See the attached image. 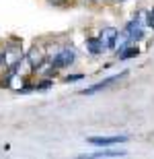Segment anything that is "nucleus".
I'll list each match as a JSON object with an SVG mask.
<instances>
[{"label": "nucleus", "instance_id": "1a4fd4ad", "mask_svg": "<svg viewBox=\"0 0 154 159\" xmlns=\"http://www.w3.org/2000/svg\"><path fill=\"white\" fill-rule=\"evenodd\" d=\"M127 37H130V39H127V43H130V41H138V39H142V37H144V29H142V27H138V29H136V31H131V33H130Z\"/></svg>", "mask_w": 154, "mask_h": 159}, {"label": "nucleus", "instance_id": "423d86ee", "mask_svg": "<svg viewBox=\"0 0 154 159\" xmlns=\"http://www.w3.org/2000/svg\"><path fill=\"white\" fill-rule=\"evenodd\" d=\"M121 155H125L123 151H97V153H90V155H78V157L74 159H103V157H121Z\"/></svg>", "mask_w": 154, "mask_h": 159}, {"label": "nucleus", "instance_id": "7ed1b4c3", "mask_svg": "<svg viewBox=\"0 0 154 159\" xmlns=\"http://www.w3.org/2000/svg\"><path fill=\"white\" fill-rule=\"evenodd\" d=\"M117 39H119V31L115 27H105L99 35V41H101L103 50H113L117 46Z\"/></svg>", "mask_w": 154, "mask_h": 159}, {"label": "nucleus", "instance_id": "39448f33", "mask_svg": "<svg viewBox=\"0 0 154 159\" xmlns=\"http://www.w3.org/2000/svg\"><path fill=\"white\" fill-rule=\"evenodd\" d=\"M27 62L31 68H41V64L45 62V54L41 48H31V52L27 54Z\"/></svg>", "mask_w": 154, "mask_h": 159}, {"label": "nucleus", "instance_id": "f03ea898", "mask_svg": "<svg viewBox=\"0 0 154 159\" xmlns=\"http://www.w3.org/2000/svg\"><path fill=\"white\" fill-rule=\"evenodd\" d=\"M127 72H130V70H123V72H119V75L107 77V79H103V81L95 83V85H90L89 89H84V91H80V93H82V95H93V93H99V91H103V89H107V87H111V85H115L117 81H121L123 77H127Z\"/></svg>", "mask_w": 154, "mask_h": 159}, {"label": "nucleus", "instance_id": "f257e3e1", "mask_svg": "<svg viewBox=\"0 0 154 159\" xmlns=\"http://www.w3.org/2000/svg\"><path fill=\"white\" fill-rule=\"evenodd\" d=\"M74 60H76V52L72 48H64V50H60V52H56L52 56V66L53 68H66Z\"/></svg>", "mask_w": 154, "mask_h": 159}, {"label": "nucleus", "instance_id": "6e6552de", "mask_svg": "<svg viewBox=\"0 0 154 159\" xmlns=\"http://www.w3.org/2000/svg\"><path fill=\"white\" fill-rule=\"evenodd\" d=\"M138 54H140V50L134 46V48H123L121 52H117V56H119V60H130L134 56H138Z\"/></svg>", "mask_w": 154, "mask_h": 159}, {"label": "nucleus", "instance_id": "20e7f679", "mask_svg": "<svg viewBox=\"0 0 154 159\" xmlns=\"http://www.w3.org/2000/svg\"><path fill=\"white\" fill-rule=\"evenodd\" d=\"M90 145H97V147H111V145H119V143H125L127 136H90L86 139Z\"/></svg>", "mask_w": 154, "mask_h": 159}, {"label": "nucleus", "instance_id": "9d476101", "mask_svg": "<svg viewBox=\"0 0 154 159\" xmlns=\"http://www.w3.org/2000/svg\"><path fill=\"white\" fill-rule=\"evenodd\" d=\"M82 77H84V75H68L64 81H66V83H76V81H80Z\"/></svg>", "mask_w": 154, "mask_h": 159}, {"label": "nucleus", "instance_id": "9b49d317", "mask_svg": "<svg viewBox=\"0 0 154 159\" xmlns=\"http://www.w3.org/2000/svg\"><path fill=\"white\" fill-rule=\"evenodd\" d=\"M49 85H52V81L48 79V81H41V83H37V85H35V89H48Z\"/></svg>", "mask_w": 154, "mask_h": 159}, {"label": "nucleus", "instance_id": "f8f14e48", "mask_svg": "<svg viewBox=\"0 0 154 159\" xmlns=\"http://www.w3.org/2000/svg\"><path fill=\"white\" fill-rule=\"evenodd\" d=\"M4 64V52H0V66Z\"/></svg>", "mask_w": 154, "mask_h": 159}, {"label": "nucleus", "instance_id": "0eeeda50", "mask_svg": "<svg viewBox=\"0 0 154 159\" xmlns=\"http://www.w3.org/2000/svg\"><path fill=\"white\" fill-rule=\"evenodd\" d=\"M86 50H89L93 56H99V54L103 52V46H101V41H99V37H89V39H86Z\"/></svg>", "mask_w": 154, "mask_h": 159}]
</instances>
